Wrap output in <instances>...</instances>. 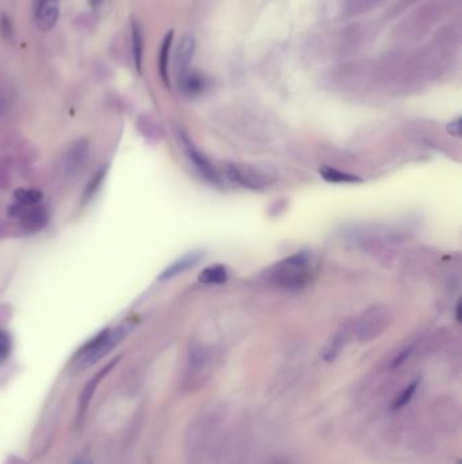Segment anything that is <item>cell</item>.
Wrapping results in <instances>:
<instances>
[{"mask_svg":"<svg viewBox=\"0 0 462 464\" xmlns=\"http://www.w3.org/2000/svg\"><path fill=\"white\" fill-rule=\"evenodd\" d=\"M266 278L284 289H300L308 285L312 278V262L307 253H297L273 265Z\"/></svg>","mask_w":462,"mask_h":464,"instance_id":"obj_1","label":"cell"},{"mask_svg":"<svg viewBox=\"0 0 462 464\" xmlns=\"http://www.w3.org/2000/svg\"><path fill=\"white\" fill-rule=\"evenodd\" d=\"M130 330H132V326L128 323L119 324L114 329L104 330L80 351L78 356V364L84 368V366L93 365L97 361L101 360L106 355H108L119 342H122L126 338Z\"/></svg>","mask_w":462,"mask_h":464,"instance_id":"obj_2","label":"cell"},{"mask_svg":"<svg viewBox=\"0 0 462 464\" xmlns=\"http://www.w3.org/2000/svg\"><path fill=\"white\" fill-rule=\"evenodd\" d=\"M391 322L389 311L380 307L367 309L362 313L357 326V335L362 342H369L382 334Z\"/></svg>","mask_w":462,"mask_h":464,"instance_id":"obj_3","label":"cell"},{"mask_svg":"<svg viewBox=\"0 0 462 464\" xmlns=\"http://www.w3.org/2000/svg\"><path fill=\"white\" fill-rule=\"evenodd\" d=\"M228 177L239 185L250 189H263L273 182V178L263 170L254 166L232 164L228 167Z\"/></svg>","mask_w":462,"mask_h":464,"instance_id":"obj_4","label":"cell"},{"mask_svg":"<svg viewBox=\"0 0 462 464\" xmlns=\"http://www.w3.org/2000/svg\"><path fill=\"white\" fill-rule=\"evenodd\" d=\"M60 18V0H34V22L41 32L51 30Z\"/></svg>","mask_w":462,"mask_h":464,"instance_id":"obj_5","label":"cell"},{"mask_svg":"<svg viewBox=\"0 0 462 464\" xmlns=\"http://www.w3.org/2000/svg\"><path fill=\"white\" fill-rule=\"evenodd\" d=\"M18 217L19 221L22 223L23 228L34 232V231H40L41 228H44L48 223V216L44 208L38 206H15V212H14Z\"/></svg>","mask_w":462,"mask_h":464,"instance_id":"obj_6","label":"cell"},{"mask_svg":"<svg viewBox=\"0 0 462 464\" xmlns=\"http://www.w3.org/2000/svg\"><path fill=\"white\" fill-rule=\"evenodd\" d=\"M194 52H196V38L190 34H185L179 40L174 54V68L178 76L189 71V65L194 57Z\"/></svg>","mask_w":462,"mask_h":464,"instance_id":"obj_7","label":"cell"},{"mask_svg":"<svg viewBox=\"0 0 462 464\" xmlns=\"http://www.w3.org/2000/svg\"><path fill=\"white\" fill-rule=\"evenodd\" d=\"M204 257L203 253L200 252H192V253H187L186 256H183L179 259H176L175 262H172L168 267H165L161 274L159 276V280L160 281H168V280H172L181 274H183L185 272L190 270L192 267H194L200 261L201 258Z\"/></svg>","mask_w":462,"mask_h":464,"instance_id":"obj_8","label":"cell"},{"mask_svg":"<svg viewBox=\"0 0 462 464\" xmlns=\"http://www.w3.org/2000/svg\"><path fill=\"white\" fill-rule=\"evenodd\" d=\"M115 364H117V360L111 361V364L106 365L102 371L98 372V373H97V375L86 384V387L83 388V391H82V394H80V399H79V406H78V419H79V421H82V419L84 418L86 412H87V409H89V405H90V402H91V399H93V397H94V394H95V390H97L98 384L101 383V380H102L103 377L107 375V372L111 371V368H113Z\"/></svg>","mask_w":462,"mask_h":464,"instance_id":"obj_9","label":"cell"},{"mask_svg":"<svg viewBox=\"0 0 462 464\" xmlns=\"http://www.w3.org/2000/svg\"><path fill=\"white\" fill-rule=\"evenodd\" d=\"M89 156V144L83 140L73 143L64 156V167L68 174H76L86 163Z\"/></svg>","mask_w":462,"mask_h":464,"instance_id":"obj_10","label":"cell"},{"mask_svg":"<svg viewBox=\"0 0 462 464\" xmlns=\"http://www.w3.org/2000/svg\"><path fill=\"white\" fill-rule=\"evenodd\" d=\"M130 48L132 58L139 74L143 72V58H144V33L140 22L135 18L130 19Z\"/></svg>","mask_w":462,"mask_h":464,"instance_id":"obj_11","label":"cell"},{"mask_svg":"<svg viewBox=\"0 0 462 464\" xmlns=\"http://www.w3.org/2000/svg\"><path fill=\"white\" fill-rule=\"evenodd\" d=\"M434 415L438 425L448 432H454L460 425V412L453 404L439 402L438 406L434 408Z\"/></svg>","mask_w":462,"mask_h":464,"instance_id":"obj_12","label":"cell"},{"mask_svg":"<svg viewBox=\"0 0 462 464\" xmlns=\"http://www.w3.org/2000/svg\"><path fill=\"white\" fill-rule=\"evenodd\" d=\"M179 89L187 97H197L206 89V78L203 74L186 71L179 76Z\"/></svg>","mask_w":462,"mask_h":464,"instance_id":"obj_13","label":"cell"},{"mask_svg":"<svg viewBox=\"0 0 462 464\" xmlns=\"http://www.w3.org/2000/svg\"><path fill=\"white\" fill-rule=\"evenodd\" d=\"M347 340H349V330L346 327L336 330L323 351V355H321L323 360L327 362L336 360L339 355L342 353L345 345L347 344Z\"/></svg>","mask_w":462,"mask_h":464,"instance_id":"obj_14","label":"cell"},{"mask_svg":"<svg viewBox=\"0 0 462 464\" xmlns=\"http://www.w3.org/2000/svg\"><path fill=\"white\" fill-rule=\"evenodd\" d=\"M18 101V91L14 83L5 78H0V120L5 118Z\"/></svg>","mask_w":462,"mask_h":464,"instance_id":"obj_15","label":"cell"},{"mask_svg":"<svg viewBox=\"0 0 462 464\" xmlns=\"http://www.w3.org/2000/svg\"><path fill=\"white\" fill-rule=\"evenodd\" d=\"M182 142H183V146H185V150L186 153L189 155L190 160L194 163V166L201 171V174L206 177L207 179H211V181H216L217 179V175H216V171L214 168L210 166V163L207 162L205 159L204 155L200 154L198 150H196V147L193 146V143L190 142V139L182 133Z\"/></svg>","mask_w":462,"mask_h":464,"instance_id":"obj_16","label":"cell"},{"mask_svg":"<svg viewBox=\"0 0 462 464\" xmlns=\"http://www.w3.org/2000/svg\"><path fill=\"white\" fill-rule=\"evenodd\" d=\"M174 43V30H168L161 41V47L159 52V72L161 80L167 87H170V54Z\"/></svg>","mask_w":462,"mask_h":464,"instance_id":"obj_17","label":"cell"},{"mask_svg":"<svg viewBox=\"0 0 462 464\" xmlns=\"http://www.w3.org/2000/svg\"><path fill=\"white\" fill-rule=\"evenodd\" d=\"M198 281L206 285H222L228 281V272L222 265H211L200 273Z\"/></svg>","mask_w":462,"mask_h":464,"instance_id":"obj_18","label":"cell"},{"mask_svg":"<svg viewBox=\"0 0 462 464\" xmlns=\"http://www.w3.org/2000/svg\"><path fill=\"white\" fill-rule=\"evenodd\" d=\"M320 175L323 177L324 181L332 182V184H357V182L362 181L360 177H357V175L343 173V171H339V170L328 167V166H325L320 170Z\"/></svg>","mask_w":462,"mask_h":464,"instance_id":"obj_19","label":"cell"},{"mask_svg":"<svg viewBox=\"0 0 462 464\" xmlns=\"http://www.w3.org/2000/svg\"><path fill=\"white\" fill-rule=\"evenodd\" d=\"M417 387H419V382H417V380L412 382L410 386H407V387L403 390V393L393 401V404H392V410L396 412V410H400V409H403L404 406H407V405L411 402V399L413 398V395H415Z\"/></svg>","mask_w":462,"mask_h":464,"instance_id":"obj_20","label":"cell"},{"mask_svg":"<svg viewBox=\"0 0 462 464\" xmlns=\"http://www.w3.org/2000/svg\"><path fill=\"white\" fill-rule=\"evenodd\" d=\"M15 199L19 206H38L41 200V195L37 190L21 189L15 193Z\"/></svg>","mask_w":462,"mask_h":464,"instance_id":"obj_21","label":"cell"},{"mask_svg":"<svg viewBox=\"0 0 462 464\" xmlns=\"http://www.w3.org/2000/svg\"><path fill=\"white\" fill-rule=\"evenodd\" d=\"M14 36H15V29H14V23L11 18L7 14H0V37L4 41L11 43L14 40Z\"/></svg>","mask_w":462,"mask_h":464,"instance_id":"obj_22","label":"cell"},{"mask_svg":"<svg viewBox=\"0 0 462 464\" xmlns=\"http://www.w3.org/2000/svg\"><path fill=\"white\" fill-rule=\"evenodd\" d=\"M11 348H12L11 337L8 335L7 331L0 330V364L7 360V357L11 353Z\"/></svg>","mask_w":462,"mask_h":464,"instance_id":"obj_23","label":"cell"},{"mask_svg":"<svg viewBox=\"0 0 462 464\" xmlns=\"http://www.w3.org/2000/svg\"><path fill=\"white\" fill-rule=\"evenodd\" d=\"M104 173H106V170H101V171H98L97 174H95V177L93 178V181L90 182V185L87 186V192H86V196H89V197H91V195L100 188V184L102 182L103 177H104Z\"/></svg>","mask_w":462,"mask_h":464,"instance_id":"obj_24","label":"cell"},{"mask_svg":"<svg viewBox=\"0 0 462 464\" xmlns=\"http://www.w3.org/2000/svg\"><path fill=\"white\" fill-rule=\"evenodd\" d=\"M446 129H448V132H449L452 136L460 137V136H461V117H459V118H456L454 121H452L450 124H448Z\"/></svg>","mask_w":462,"mask_h":464,"instance_id":"obj_25","label":"cell"},{"mask_svg":"<svg viewBox=\"0 0 462 464\" xmlns=\"http://www.w3.org/2000/svg\"><path fill=\"white\" fill-rule=\"evenodd\" d=\"M411 353L412 348H408V349H406L404 352H402V355L397 356L396 360L393 361V366H399V365H402L403 362H406V361L408 360V357L411 356Z\"/></svg>","mask_w":462,"mask_h":464,"instance_id":"obj_26","label":"cell"},{"mask_svg":"<svg viewBox=\"0 0 462 464\" xmlns=\"http://www.w3.org/2000/svg\"><path fill=\"white\" fill-rule=\"evenodd\" d=\"M89 3H90L93 10H98V8L102 7L104 0H89Z\"/></svg>","mask_w":462,"mask_h":464,"instance_id":"obj_27","label":"cell"},{"mask_svg":"<svg viewBox=\"0 0 462 464\" xmlns=\"http://www.w3.org/2000/svg\"><path fill=\"white\" fill-rule=\"evenodd\" d=\"M461 302H457V306H456V316H457V322H461Z\"/></svg>","mask_w":462,"mask_h":464,"instance_id":"obj_28","label":"cell"},{"mask_svg":"<svg viewBox=\"0 0 462 464\" xmlns=\"http://www.w3.org/2000/svg\"><path fill=\"white\" fill-rule=\"evenodd\" d=\"M73 464H93L89 458H79Z\"/></svg>","mask_w":462,"mask_h":464,"instance_id":"obj_29","label":"cell"},{"mask_svg":"<svg viewBox=\"0 0 462 464\" xmlns=\"http://www.w3.org/2000/svg\"><path fill=\"white\" fill-rule=\"evenodd\" d=\"M5 464H25L22 463L19 459H16V458H14V459H10V462H7Z\"/></svg>","mask_w":462,"mask_h":464,"instance_id":"obj_30","label":"cell"}]
</instances>
